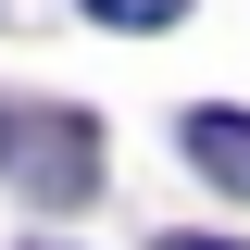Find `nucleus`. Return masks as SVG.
<instances>
[{
	"label": "nucleus",
	"mask_w": 250,
	"mask_h": 250,
	"mask_svg": "<svg viewBox=\"0 0 250 250\" xmlns=\"http://www.w3.org/2000/svg\"><path fill=\"white\" fill-rule=\"evenodd\" d=\"M150 250H250V238H188V225H175V238H150Z\"/></svg>",
	"instance_id": "obj_4"
},
{
	"label": "nucleus",
	"mask_w": 250,
	"mask_h": 250,
	"mask_svg": "<svg viewBox=\"0 0 250 250\" xmlns=\"http://www.w3.org/2000/svg\"><path fill=\"white\" fill-rule=\"evenodd\" d=\"M100 125L62 113V100H0V188L25 200V213H88L100 200Z\"/></svg>",
	"instance_id": "obj_1"
},
{
	"label": "nucleus",
	"mask_w": 250,
	"mask_h": 250,
	"mask_svg": "<svg viewBox=\"0 0 250 250\" xmlns=\"http://www.w3.org/2000/svg\"><path fill=\"white\" fill-rule=\"evenodd\" d=\"M175 150L200 163V175H213L225 200H250V113H225V100H200V113H175Z\"/></svg>",
	"instance_id": "obj_2"
},
{
	"label": "nucleus",
	"mask_w": 250,
	"mask_h": 250,
	"mask_svg": "<svg viewBox=\"0 0 250 250\" xmlns=\"http://www.w3.org/2000/svg\"><path fill=\"white\" fill-rule=\"evenodd\" d=\"M25 250H50V238H25Z\"/></svg>",
	"instance_id": "obj_5"
},
{
	"label": "nucleus",
	"mask_w": 250,
	"mask_h": 250,
	"mask_svg": "<svg viewBox=\"0 0 250 250\" xmlns=\"http://www.w3.org/2000/svg\"><path fill=\"white\" fill-rule=\"evenodd\" d=\"M88 25H125V38H150V25H188V0H75Z\"/></svg>",
	"instance_id": "obj_3"
}]
</instances>
